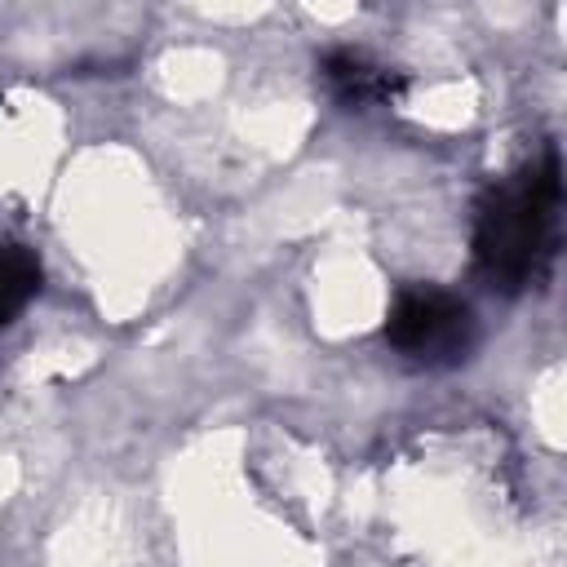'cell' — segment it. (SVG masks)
Instances as JSON below:
<instances>
[{"instance_id": "3", "label": "cell", "mask_w": 567, "mask_h": 567, "mask_svg": "<svg viewBox=\"0 0 567 567\" xmlns=\"http://www.w3.org/2000/svg\"><path fill=\"white\" fill-rule=\"evenodd\" d=\"M319 75H323L328 93H332L341 106H354V111L390 106V102L403 93V84H408L399 71L381 66V62L368 58L363 49H332V53H323Z\"/></svg>"}, {"instance_id": "4", "label": "cell", "mask_w": 567, "mask_h": 567, "mask_svg": "<svg viewBox=\"0 0 567 567\" xmlns=\"http://www.w3.org/2000/svg\"><path fill=\"white\" fill-rule=\"evenodd\" d=\"M40 292V261L22 244H0V328H9Z\"/></svg>"}, {"instance_id": "1", "label": "cell", "mask_w": 567, "mask_h": 567, "mask_svg": "<svg viewBox=\"0 0 567 567\" xmlns=\"http://www.w3.org/2000/svg\"><path fill=\"white\" fill-rule=\"evenodd\" d=\"M563 217V164L545 146L536 159L518 164L509 177L492 182L474 217V266L501 292H523L540 284L558 257Z\"/></svg>"}, {"instance_id": "2", "label": "cell", "mask_w": 567, "mask_h": 567, "mask_svg": "<svg viewBox=\"0 0 567 567\" xmlns=\"http://www.w3.org/2000/svg\"><path fill=\"white\" fill-rule=\"evenodd\" d=\"M385 341L421 368H452L474 350V310L447 288H399L385 315Z\"/></svg>"}]
</instances>
